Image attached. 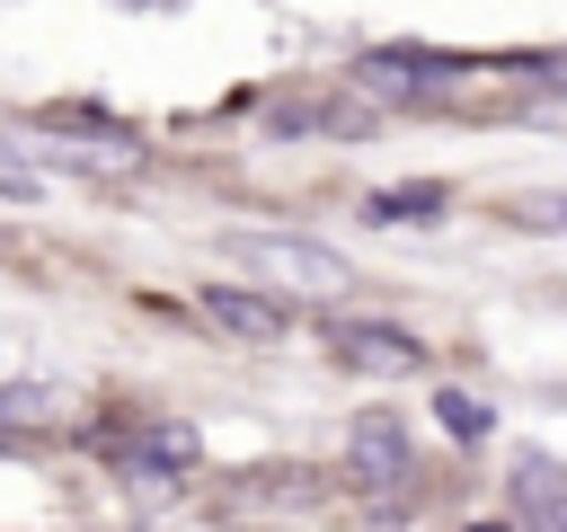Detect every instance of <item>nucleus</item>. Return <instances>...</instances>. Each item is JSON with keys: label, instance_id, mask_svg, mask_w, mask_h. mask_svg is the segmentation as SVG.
<instances>
[{"label": "nucleus", "instance_id": "1", "mask_svg": "<svg viewBox=\"0 0 567 532\" xmlns=\"http://www.w3.org/2000/svg\"><path fill=\"white\" fill-rule=\"evenodd\" d=\"M230 257H239L257 284H275V293H310V301L354 293V266H346L337 248H319V239H292V231H239Z\"/></svg>", "mask_w": 567, "mask_h": 532}, {"label": "nucleus", "instance_id": "2", "mask_svg": "<svg viewBox=\"0 0 567 532\" xmlns=\"http://www.w3.org/2000/svg\"><path fill=\"white\" fill-rule=\"evenodd\" d=\"M337 355H346L354 372H416V364H425V346H416L408 328H381V319H346V328H337Z\"/></svg>", "mask_w": 567, "mask_h": 532}, {"label": "nucleus", "instance_id": "3", "mask_svg": "<svg viewBox=\"0 0 567 532\" xmlns=\"http://www.w3.org/2000/svg\"><path fill=\"white\" fill-rule=\"evenodd\" d=\"M514 505H523L532 532H567V470L549 452H523L514 461Z\"/></svg>", "mask_w": 567, "mask_h": 532}, {"label": "nucleus", "instance_id": "4", "mask_svg": "<svg viewBox=\"0 0 567 532\" xmlns=\"http://www.w3.org/2000/svg\"><path fill=\"white\" fill-rule=\"evenodd\" d=\"M354 479H372V488L408 479V426L399 417H354Z\"/></svg>", "mask_w": 567, "mask_h": 532}, {"label": "nucleus", "instance_id": "5", "mask_svg": "<svg viewBox=\"0 0 567 532\" xmlns=\"http://www.w3.org/2000/svg\"><path fill=\"white\" fill-rule=\"evenodd\" d=\"M204 319H221L230 337H284V310H275V301H257V293H230V284H213V293H204Z\"/></svg>", "mask_w": 567, "mask_h": 532}, {"label": "nucleus", "instance_id": "6", "mask_svg": "<svg viewBox=\"0 0 567 532\" xmlns=\"http://www.w3.org/2000/svg\"><path fill=\"white\" fill-rule=\"evenodd\" d=\"M408 213H443V186H381L372 222H408Z\"/></svg>", "mask_w": 567, "mask_h": 532}, {"label": "nucleus", "instance_id": "7", "mask_svg": "<svg viewBox=\"0 0 567 532\" xmlns=\"http://www.w3.org/2000/svg\"><path fill=\"white\" fill-rule=\"evenodd\" d=\"M514 222H523V231H567V186H532V195H514Z\"/></svg>", "mask_w": 567, "mask_h": 532}, {"label": "nucleus", "instance_id": "8", "mask_svg": "<svg viewBox=\"0 0 567 532\" xmlns=\"http://www.w3.org/2000/svg\"><path fill=\"white\" fill-rule=\"evenodd\" d=\"M434 417H443V426H452L461 443H478V434H487V408H478L470 390H443V399H434Z\"/></svg>", "mask_w": 567, "mask_h": 532}, {"label": "nucleus", "instance_id": "9", "mask_svg": "<svg viewBox=\"0 0 567 532\" xmlns=\"http://www.w3.org/2000/svg\"><path fill=\"white\" fill-rule=\"evenodd\" d=\"M0 195H9V204H27V195H44V168H35V160H18L9 142H0Z\"/></svg>", "mask_w": 567, "mask_h": 532}]
</instances>
